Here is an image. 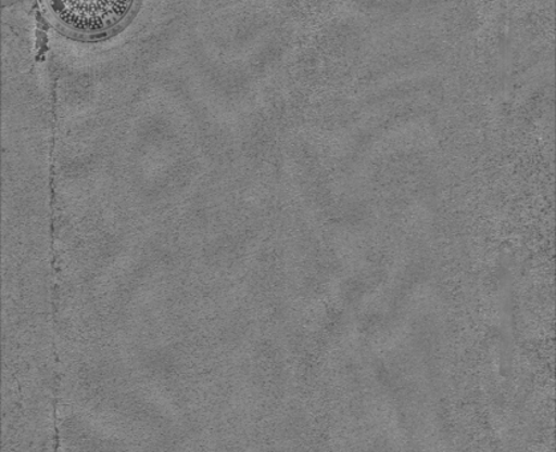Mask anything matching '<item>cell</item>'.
I'll use <instances>...</instances> for the list:
<instances>
[{"label": "cell", "instance_id": "6da1fadb", "mask_svg": "<svg viewBox=\"0 0 556 452\" xmlns=\"http://www.w3.org/2000/svg\"><path fill=\"white\" fill-rule=\"evenodd\" d=\"M137 0H41L53 25L71 37H110L134 14Z\"/></svg>", "mask_w": 556, "mask_h": 452}]
</instances>
